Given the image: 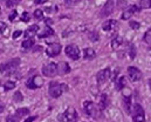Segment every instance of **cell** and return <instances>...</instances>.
I'll use <instances>...</instances> for the list:
<instances>
[{"label":"cell","mask_w":151,"mask_h":122,"mask_svg":"<svg viewBox=\"0 0 151 122\" xmlns=\"http://www.w3.org/2000/svg\"><path fill=\"white\" fill-rule=\"evenodd\" d=\"M22 48H25V49H29V48H32L33 46H34V39H26V40L22 42Z\"/></svg>","instance_id":"obj_22"},{"label":"cell","mask_w":151,"mask_h":122,"mask_svg":"<svg viewBox=\"0 0 151 122\" xmlns=\"http://www.w3.org/2000/svg\"><path fill=\"white\" fill-rule=\"evenodd\" d=\"M19 116L18 115H9V116H7V119H6V122H19Z\"/></svg>","instance_id":"obj_31"},{"label":"cell","mask_w":151,"mask_h":122,"mask_svg":"<svg viewBox=\"0 0 151 122\" xmlns=\"http://www.w3.org/2000/svg\"><path fill=\"white\" fill-rule=\"evenodd\" d=\"M144 41H145L147 43L151 45V30H148V31L145 32V34H144Z\"/></svg>","instance_id":"obj_29"},{"label":"cell","mask_w":151,"mask_h":122,"mask_svg":"<svg viewBox=\"0 0 151 122\" xmlns=\"http://www.w3.org/2000/svg\"><path fill=\"white\" fill-rule=\"evenodd\" d=\"M0 15H1V8H0Z\"/></svg>","instance_id":"obj_43"},{"label":"cell","mask_w":151,"mask_h":122,"mask_svg":"<svg viewBox=\"0 0 151 122\" xmlns=\"http://www.w3.org/2000/svg\"><path fill=\"white\" fill-rule=\"evenodd\" d=\"M123 43V39H122V37H115L111 41V47H113V49H117Z\"/></svg>","instance_id":"obj_20"},{"label":"cell","mask_w":151,"mask_h":122,"mask_svg":"<svg viewBox=\"0 0 151 122\" xmlns=\"http://www.w3.org/2000/svg\"><path fill=\"white\" fill-rule=\"evenodd\" d=\"M39 31V26L38 25H32L31 27H28L27 30H26V32H25V38L26 39H32L37 33H38Z\"/></svg>","instance_id":"obj_16"},{"label":"cell","mask_w":151,"mask_h":122,"mask_svg":"<svg viewBox=\"0 0 151 122\" xmlns=\"http://www.w3.org/2000/svg\"><path fill=\"white\" fill-rule=\"evenodd\" d=\"M7 30V25L5 22H0V33H4Z\"/></svg>","instance_id":"obj_38"},{"label":"cell","mask_w":151,"mask_h":122,"mask_svg":"<svg viewBox=\"0 0 151 122\" xmlns=\"http://www.w3.org/2000/svg\"><path fill=\"white\" fill-rule=\"evenodd\" d=\"M65 51H66V54L70 59H73V60L80 59V49H78V47L76 45H68Z\"/></svg>","instance_id":"obj_9"},{"label":"cell","mask_w":151,"mask_h":122,"mask_svg":"<svg viewBox=\"0 0 151 122\" xmlns=\"http://www.w3.org/2000/svg\"><path fill=\"white\" fill-rule=\"evenodd\" d=\"M151 0H141L139 1V8H148L150 7Z\"/></svg>","instance_id":"obj_26"},{"label":"cell","mask_w":151,"mask_h":122,"mask_svg":"<svg viewBox=\"0 0 151 122\" xmlns=\"http://www.w3.org/2000/svg\"><path fill=\"white\" fill-rule=\"evenodd\" d=\"M47 54L49 55V56H56V55H59L60 53H61V45L60 43H58V42H53V43H50L49 46H48V48H47Z\"/></svg>","instance_id":"obj_13"},{"label":"cell","mask_w":151,"mask_h":122,"mask_svg":"<svg viewBox=\"0 0 151 122\" xmlns=\"http://www.w3.org/2000/svg\"><path fill=\"white\" fill-rule=\"evenodd\" d=\"M21 34H22V32H21V31H17V32H14V33H13V39H17V38H18V37H20Z\"/></svg>","instance_id":"obj_39"},{"label":"cell","mask_w":151,"mask_h":122,"mask_svg":"<svg viewBox=\"0 0 151 122\" xmlns=\"http://www.w3.org/2000/svg\"><path fill=\"white\" fill-rule=\"evenodd\" d=\"M37 119V116H31V118H28V119H26L24 122H33L34 120Z\"/></svg>","instance_id":"obj_40"},{"label":"cell","mask_w":151,"mask_h":122,"mask_svg":"<svg viewBox=\"0 0 151 122\" xmlns=\"http://www.w3.org/2000/svg\"><path fill=\"white\" fill-rule=\"evenodd\" d=\"M42 74L48 78H53L58 74V65L54 62H50L42 67Z\"/></svg>","instance_id":"obj_6"},{"label":"cell","mask_w":151,"mask_h":122,"mask_svg":"<svg viewBox=\"0 0 151 122\" xmlns=\"http://www.w3.org/2000/svg\"><path fill=\"white\" fill-rule=\"evenodd\" d=\"M117 21L116 20H107L103 25H102V28L103 31L106 32H111V31H115L117 28Z\"/></svg>","instance_id":"obj_14"},{"label":"cell","mask_w":151,"mask_h":122,"mask_svg":"<svg viewBox=\"0 0 151 122\" xmlns=\"http://www.w3.org/2000/svg\"><path fill=\"white\" fill-rule=\"evenodd\" d=\"M29 114V109L28 108H19L17 109V115L19 118H22V116H26Z\"/></svg>","instance_id":"obj_23"},{"label":"cell","mask_w":151,"mask_h":122,"mask_svg":"<svg viewBox=\"0 0 151 122\" xmlns=\"http://www.w3.org/2000/svg\"><path fill=\"white\" fill-rule=\"evenodd\" d=\"M4 109H5V103L0 100V113H2V112H4Z\"/></svg>","instance_id":"obj_41"},{"label":"cell","mask_w":151,"mask_h":122,"mask_svg":"<svg viewBox=\"0 0 151 122\" xmlns=\"http://www.w3.org/2000/svg\"><path fill=\"white\" fill-rule=\"evenodd\" d=\"M17 15H18L17 11H13V12H12V14H9V17H8L9 21H14V20H15V18H17Z\"/></svg>","instance_id":"obj_36"},{"label":"cell","mask_w":151,"mask_h":122,"mask_svg":"<svg viewBox=\"0 0 151 122\" xmlns=\"http://www.w3.org/2000/svg\"><path fill=\"white\" fill-rule=\"evenodd\" d=\"M100 106V108L101 109H106L107 107H108V105H109V99H108V95L107 94H102L101 95V97H100V103H99Z\"/></svg>","instance_id":"obj_17"},{"label":"cell","mask_w":151,"mask_h":122,"mask_svg":"<svg viewBox=\"0 0 151 122\" xmlns=\"http://www.w3.org/2000/svg\"><path fill=\"white\" fill-rule=\"evenodd\" d=\"M62 84H60L59 82H50L49 83V88H48V93H49V95L52 96V97H54V99H56V97H59L61 94H62Z\"/></svg>","instance_id":"obj_5"},{"label":"cell","mask_w":151,"mask_h":122,"mask_svg":"<svg viewBox=\"0 0 151 122\" xmlns=\"http://www.w3.org/2000/svg\"><path fill=\"white\" fill-rule=\"evenodd\" d=\"M128 77H129L130 81L136 82L142 79V72H141L138 68H136V67H134V66H130V67L128 68Z\"/></svg>","instance_id":"obj_7"},{"label":"cell","mask_w":151,"mask_h":122,"mask_svg":"<svg viewBox=\"0 0 151 122\" xmlns=\"http://www.w3.org/2000/svg\"><path fill=\"white\" fill-rule=\"evenodd\" d=\"M129 55H130V59H131V60L135 59V56H136V48H135L134 46H131V47L129 48Z\"/></svg>","instance_id":"obj_33"},{"label":"cell","mask_w":151,"mask_h":122,"mask_svg":"<svg viewBox=\"0 0 151 122\" xmlns=\"http://www.w3.org/2000/svg\"><path fill=\"white\" fill-rule=\"evenodd\" d=\"M124 106L125 109L129 114H131V108H130V97H124Z\"/></svg>","instance_id":"obj_27"},{"label":"cell","mask_w":151,"mask_h":122,"mask_svg":"<svg viewBox=\"0 0 151 122\" xmlns=\"http://www.w3.org/2000/svg\"><path fill=\"white\" fill-rule=\"evenodd\" d=\"M14 100L17 101V102H21L22 100H24V96H22V94H21V92H15V94H14Z\"/></svg>","instance_id":"obj_30"},{"label":"cell","mask_w":151,"mask_h":122,"mask_svg":"<svg viewBox=\"0 0 151 122\" xmlns=\"http://www.w3.org/2000/svg\"><path fill=\"white\" fill-rule=\"evenodd\" d=\"M129 26L132 28V30H139V27H141V25H139V22H137V21H130L129 22Z\"/></svg>","instance_id":"obj_32"},{"label":"cell","mask_w":151,"mask_h":122,"mask_svg":"<svg viewBox=\"0 0 151 122\" xmlns=\"http://www.w3.org/2000/svg\"><path fill=\"white\" fill-rule=\"evenodd\" d=\"M15 87V82L14 81H7L5 82V84H4V89L5 90H11V89H13Z\"/></svg>","instance_id":"obj_24"},{"label":"cell","mask_w":151,"mask_h":122,"mask_svg":"<svg viewBox=\"0 0 151 122\" xmlns=\"http://www.w3.org/2000/svg\"><path fill=\"white\" fill-rule=\"evenodd\" d=\"M58 120L61 122H76L77 121V113L73 107H69L61 115L58 116Z\"/></svg>","instance_id":"obj_3"},{"label":"cell","mask_w":151,"mask_h":122,"mask_svg":"<svg viewBox=\"0 0 151 122\" xmlns=\"http://www.w3.org/2000/svg\"><path fill=\"white\" fill-rule=\"evenodd\" d=\"M83 107H84L86 113H87L89 116H91V118H94V119H99V118L101 116V108H100L97 105H95L94 102H91V101H86L84 105H83Z\"/></svg>","instance_id":"obj_2"},{"label":"cell","mask_w":151,"mask_h":122,"mask_svg":"<svg viewBox=\"0 0 151 122\" xmlns=\"http://www.w3.org/2000/svg\"><path fill=\"white\" fill-rule=\"evenodd\" d=\"M80 0H65V2L68 5V6H73V5H76Z\"/></svg>","instance_id":"obj_37"},{"label":"cell","mask_w":151,"mask_h":122,"mask_svg":"<svg viewBox=\"0 0 151 122\" xmlns=\"http://www.w3.org/2000/svg\"><path fill=\"white\" fill-rule=\"evenodd\" d=\"M114 9H115V2H114L113 0H108V1L106 2V5L103 6V8L101 9L100 17H101V18H106V17L110 15L114 12Z\"/></svg>","instance_id":"obj_8"},{"label":"cell","mask_w":151,"mask_h":122,"mask_svg":"<svg viewBox=\"0 0 151 122\" xmlns=\"http://www.w3.org/2000/svg\"><path fill=\"white\" fill-rule=\"evenodd\" d=\"M69 72H70V67H69V65H68L67 62L62 61V62L58 64V74L65 75V74H67V73H69Z\"/></svg>","instance_id":"obj_15"},{"label":"cell","mask_w":151,"mask_h":122,"mask_svg":"<svg viewBox=\"0 0 151 122\" xmlns=\"http://www.w3.org/2000/svg\"><path fill=\"white\" fill-rule=\"evenodd\" d=\"M34 17L37 19H42L43 18V11L42 9H35L34 11Z\"/></svg>","instance_id":"obj_34"},{"label":"cell","mask_w":151,"mask_h":122,"mask_svg":"<svg viewBox=\"0 0 151 122\" xmlns=\"http://www.w3.org/2000/svg\"><path fill=\"white\" fill-rule=\"evenodd\" d=\"M110 78V69L109 68H106V69H102L97 73L96 75V81L99 84H103L106 81H108V79Z\"/></svg>","instance_id":"obj_11"},{"label":"cell","mask_w":151,"mask_h":122,"mask_svg":"<svg viewBox=\"0 0 151 122\" xmlns=\"http://www.w3.org/2000/svg\"><path fill=\"white\" fill-rule=\"evenodd\" d=\"M125 87H127L125 77H119V79L116 81V89L117 90H123Z\"/></svg>","instance_id":"obj_18"},{"label":"cell","mask_w":151,"mask_h":122,"mask_svg":"<svg viewBox=\"0 0 151 122\" xmlns=\"http://www.w3.org/2000/svg\"><path fill=\"white\" fill-rule=\"evenodd\" d=\"M53 34H54V31H53L50 27H46V28L43 30V32L39 34V38L42 39V38H46V37H50V35H53Z\"/></svg>","instance_id":"obj_21"},{"label":"cell","mask_w":151,"mask_h":122,"mask_svg":"<svg viewBox=\"0 0 151 122\" xmlns=\"http://www.w3.org/2000/svg\"><path fill=\"white\" fill-rule=\"evenodd\" d=\"M132 114V120L134 122H145V114H144V109L141 105L136 103L134 105V109L131 112Z\"/></svg>","instance_id":"obj_4"},{"label":"cell","mask_w":151,"mask_h":122,"mask_svg":"<svg viewBox=\"0 0 151 122\" xmlns=\"http://www.w3.org/2000/svg\"><path fill=\"white\" fill-rule=\"evenodd\" d=\"M21 20H22L24 22H28V21L31 20V14H29L28 12H24V13L21 14Z\"/></svg>","instance_id":"obj_28"},{"label":"cell","mask_w":151,"mask_h":122,"mask_svg":"<svg viewBox=\"0 0 151 122\" xmlns=\"http://www.w3.org/2000/svg\"><path fill=\"white\" fill-rule=\"evenodd\" d=\"M95 56H96V53H95L94 48L88 47V48L84 49V58H86V59H88V60H93Z\"/></svg>","instance_id":"obj_19"},{"label":"cell","mask_w":151,"mask_h":122,"mask_svg":"<svg viewBox=\"0 0 151 122\" xmlns=\"http://www.w3.org/2000/svg\"><path fill=\"white\" fill-rule=\"evenodd\" d=\"M20 1H21V0H7V1H6V6L9 7V8H12V7L17 6Z\"/></svg>","instance_id":"obj_25"},{"label":"cell","mask_w":151,"mask_h":122,"mask_svg":"<svg viewBox=\"0 0 151 122\" xmlns=\"http://www.w3.org/2000/svg\"><path fill=\"white\" fill-rule=\"evenodd\" d=\"M89 38H90V40L91 41H97L100 37H99V34H97L96 32H91V33L89 34Z\"/></svg>","instance_id":"obj_35"},{"label":"cell","mask_w":151,"mask_h":122,"mask_svg":"<svg viewBox=\"0 0 151 122\" xmlns=\"http://www.w3.org/2000/svg\"><path fill=\"white\" fill-rule=\"evenodd\" d=\"M47 0H34V2L37 4V5H39V4H43V2H46Z\"/></svg>","instance_id":"obj_42"},{"label":"cell","mask_w":151,"mask_h":122,"mask_svg":"<svg viewBox=\"0 0 151 122\" xmlns=\"http://www.w3.org/2000/svg\"><path fill=\"white\" fill-rule=\"evenodd\" d=\"M139 11V6H136V5H132V6H129L128 8L124 9V12L122 13V19L123 20H129L136 12Z\"/></svg>","instance_id":"obj_12"},{"label":"cell","mask_w":151,"mask_h":122,"mask_svg":"<svg viewBox=\"0 0 151 122\" xmlns=\"http://www.w3.org/2000/svg\"><path fill=\"white\" fill-rule=\"evenodd\" d=\"M150 7H151V2H150Z\"/></svg>","instance_id":"obj_44"},{"label":"cell","mask_w":151,"mask_h":122,"mask_svg":"<svg viewBox=\"0 0 151 122\" xmlns=\"http://www.w3.org/2000/svg\"><path fill=\"white\" fill-rule=\"evenodd\" d=\"M19 65H20V59L14 58V59L0 65V73L4 75H9L13 72H15V69L19 67Z\"/></svg>","instance_id":"obj_1"},{"label":"cell","mask_w":151,"mask_h":122,"mask_svg":"<svg viewBox=\"0 0 151 122\" xmlns=\"http://www.w3.org/2000/svg\"><path fill=\"white\" fill-rule=\"evenodd\" d=\"M42 84H43V80H42V78L39 77V75H34L33 78H31V79L27 81V87H28L29 89L40 88Z\"/></svg>","instance_id":"obj_10"}]
</instances>
